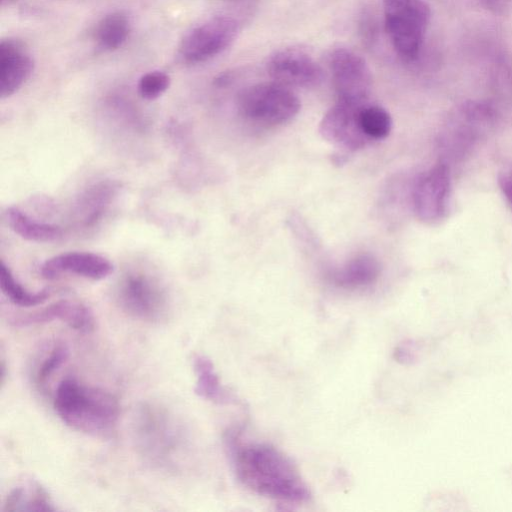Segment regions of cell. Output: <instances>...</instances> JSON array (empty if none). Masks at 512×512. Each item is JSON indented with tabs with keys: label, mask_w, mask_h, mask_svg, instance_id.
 Wrapping results in <instances>:
<instances>
[{
	"label": "cell",
	"mask_w": 512,
	"mask_h": 512,
	"mask_svg": "<svg viewBox=\"0 0 512 512\" xmlns=\"http://www.w3.org/2000/svg\"><path fill=\"white\" fill-rule=\"evenodd\" d=\"M225 451L236 479L247 489L275 500L301 503L310 490L297 466L275 446L243 439L235 428L224 434Z\"/></svg>",
	"instance_id": "obj_1"
},
{
	"label": "cell",
	"mask_w": 512,
	"mask_h": 512,
	"mask_svg": "<svg viewBox=\"0 0 512 512\" xmlns=\"http://www.w3.org/2000/svg\"><path fill=\"white\" fill-rule=\"evenodd\" d=\"M132 438L139 456L155 469L176 473L188 462L191 451L188 427L163 405L145 402L136 408Z\"/></svg>",
	"instance_id": "obj_2"
},
{
	"label": "cell",
	"mask_w": 512,
	"mask_h": 512,
	"mask_svg": "<svg viewBox=\"0 0 512 512\" xmlns=\"http://www.w3.org/2000/svg\"><path fill=\"white\" fill-rule=\"evenodd\" d=\"M53 406L67 426L94 437L110 435L120 417V405L113 394L75 378L58 384Z\"/></svg>",
	"instance_id": "obj_3"
},
{
	"label": "cell",
	"mask_w": 512,
	"mask_h": 512,
	"mask_svg": "<svg viewBox=\"0 0 512 512\" xmlns=\"http://www.w3.org/2000/svg\"><path fill=\"white\" fill-rule=\"evenodd\" d=\"M301 103L296 94L278 82L251 85L237 98V109L247 122L260 127L285 124L299 112Z\"/></svg>",
	"instance_id": "obj_4"
},
{
	"label": "cell",
	"mask_w": 512,
	"mask_h": 512,
	"mask_svg": "<svg viewBox=\"0 0 512 512\" xmlns=\"http://www.w3.org/2000/svg\"><path fill=\"white\" fill-rule=\"evenodd\" d=\"M385 29L400 57L414 60L422 47L430 19L424 0H383Z\"/></svg>",
	"instance_id": "obj_5"
},
{
	"label": "cell",
	"mask_w": 512,
	"mask_h": 512,
	"mask_svg": "<svg viewBox=\"0 0 512 512\" xmlns=\"http://www.w3.org/2000/svg\"><path fill=\"white\" fill-rule=\"evenodd\" d=\"M239 30L236 19L215 16L192 28L178 47V55L188 64L205 62L226 50Z\"/></svg>",
	"instance_id": "obj_6"
},
{
	"label": "cell",
	"mask_w": 512,
	"mask_h": 512,
	"mask_svg": "<svg viewBox=\"0 0 512 512\" xmlns=\"http://www.w3.org/2000/svg\"><path fill=\"white\" fill-rule=\"evenodd\" d=\"M328 63L337 100L368 103L372 75L366 61L349 48L337 47L330 52Z\"/></svg>",
	"instance_id": "obj_7"
},
{
	"label": "cell",
	"mask_w": 512,
	"mask_h": 512,
	"mask_svg": "<svg viewBox=\"0 0 512 512\" xmlns=\"http://www.w3.org/2000/svg\"><path fill=\"white\" fill-rule=\"evenodd\" d=\"M118 298L121 307L140 320L160 321L167 312L163 290L158 283L143 274L127 275L120 285Z\"/></svg>",
	"instance_id": "obj_8"
},
{
	"label": "cell",
	"mask_w": 512,
	"mask_h": 512,
	"mask_svg": "<svg viewBox=\"0 0 512 512\" xmlns=\"http://www.w3.org/2000/svg\"><path fill=\"white\" fill-rule=\"evenodd\" d=\"M267 71L275 82L287 87L314 88L324 79L319 63L307 51L297 47L274 52L268 59Z\"/></svg>",
	"instance_id": "obj_9"
},
{
	"label": "cell",
	"mask_w": 512,
	"mask_h": 512,
	"mask_svg": "<svg viewBox=\"0 0 512 512\" xmlns=\"http://www.w3.org/2000/svg\"><path fill=\"white\" fill-rule=\"evenodd\" d=\"M450 195L449 168L439 163L424 173L415 184L412 202L417 217L424 222L439 221L447 213Z\"/></svg>",
	"instance_id": "obj_10"
},
{
	"label": "cell",
	"mask_w": 512,
	"mask_h": 512,
	"mask_svg": "<svg viewBox=\"0 0 512 512\" xmlns=\"http://www.w3.org/2000/svg\"><path fill=\"white\" fill-rule=\"evenodd\" d=\"M363 105L337 100L319 124L321 136L347 152H355L367 146L371 142L362 133L358 123V111Z\"/></svg>",
	"instance_id": "obj_11"
},
{
	"label": "cell",
	"mask_w": 512,
	"mask_h": 512,
	"mask_svg": "<svg viewBox=\"0 0 512 512\" xmlns=\"http://www.w3.org/2000/svg\"><path fill=\"white\" fill-rule=\"evenodd\" d=\"M114 266L106 257L83 251L66 252L47 259L40 272L45 279H55L63 273H72L91 280L109 277Z\"/></svg>",
	"instance_id": "obj_12"
},
{
	"label": "cell",
	"mask_w": 512,
	"mask_h": 512,
	"mask_svg": "<svg viewBox=\"0 0 512 512\" xmlns=\"http://www.w3.org/2000/svg\"><path fill=\"white\" fill-rule=\"evenodd\" d=\"M34 60L24 43L15 38L0 42V96L7 98L16 93L30 78Z\"/></svg>",
	"instance_id": "obj_13"
},
{
	"label": "cell",
	"mask_w": 512,
	"mask_h": 512,
	"mask_svg": "<svg viewBox=\"0 0 512 512\" xmlns=\"http://www.w3.org/2000/svg\"><path fill=\"white\" fill-rule=\"evenodd\" d=\"M53 320H59L81 333L92 332L96 324L94 314L88 306L68 299L58 300L40 311L16 317L13 324L22 327Z\"/></svg>",
	"instance_id": "obj_14"
},
{
	"label": "cell",
	"mask_w": 512,
	"mask_h": 512,
	"mask_svg": "<svg viewBox=\"0 0 512 512\" xmlns=\"http://www.w3.org/2000/svg\"><path fill=\"white\" fill-rule=\"evenodd\" d=\"M379 274L378 261L371 255L361 254L336 269L330 278L339 288L355 290L370 286L378 279Z\"/></svg>",
	"instance_id": "obj_15"
},
{
	"label": "cell",
	"mask_w": 512,
	"mask_h": 512,
	"mask_svg": "<svg viewBox=\"0 0 512 512\" xmlns=\"http://www.w3.org/2000/svg\"><path fill=\"white\" fill-rule=\"evenodd\" d=\"M195 374V393L206 400L218 404H228L233 396L221 384L212 361L204 355H196L193 359Z\"/></svg>",
	"instance_id": "obj_16"
},
{
	"label": "cell",
	"mask_w": 512,
	"mask_h": 512,
	"mask_svg": "<svg viewBox=\"0 0 512 512\" xmlns=\"http://www.w3.org/2000/svg\"><path fill=\"white\" fill-rule=\"evenodd\" d=\"M5 217L10 229L28 241L53 242L63 235L59 226L34 220L14 206L6 209Z\"/></svg>",
	"instance_id": "obj_17"
},
{
	"label": "cell",
	"mask_w": 512,
	"mask_h": 512,
	"mask_svg": "<svg viewBox=\"0 0 512 512\" xmlns=\"http://www.w3.org/2000/svg\"><path fill=\"white\" fill-rule=\"evenodd\" d=\"M4 512L55 511L47 491L38 483L20 485L8 493L3 504Z\"/></svg>",
	"instance_id": "obj_18"
},
{
	"label": "cell",
	"mask_w": 512,
	"mask_h": 512,
	"mask_svg": "<svg viewBox=\"0 0 512 512\" xmlns=\"http://www.w3.org/2000/svg\"><path fill=\"white\" fill-rule=\"evenodd\" d=\"M130 33V21L121 11L104 16L96 27V40L104 50H116L127 40Z\"/></svg>",
	"instance_id": "obj_19"
},
{
	"label": "cell",
	"mask_w": 512,
	"mask_h": 512,
	"mask_svg": "<svg viewBox=\"0 0 512 512\" xmlns=\"http://www.w3.org/2000/svg\"><path fill=\"white\" fill-rule=\"evenodd\" d=\"M0 287L3 294L15 305L34 307L44 303L50 296V290L44 288L37 292L28 291L13 276L9 267L1 261Z\"/></svg>",
	"instance_id": "obj_20"
},
{
	"label": "cell",
	"mask_w": 512,
	"mask_h": 512,
	"mask_svg": "<svg viewBox=\"0 0 512 512\" xmlns=\"http://www.w3.org/2000/svg\"><path fill=\"white\" fill-rule=\"evenodd\" d=\"M358 123L362 133L371 143L385 139L392 129L390 114L383 107L369 103L360 107Z\"/></svg>",
	"instance_id": "obj_21"
},
{
	"label": "cell",
	"mask_w": 512,
	"mask_h": 512,
	"mask_svg": "<svg viewBox=\"0 0 512 512\" xmlns=\"http://www.w3.org/2000/svg\"><path fill=\"white\" fill-rule=\"evenodd\" d=\"M170 82L169 75L163 71L147 72L139 79L138 93L146 100H154L169 88Z\"/></svg>",
	"instance_id": "obj_22"
},
{
	"label": "cell",
	"mask_w": 512,
	"mask_h": 512,
	"mask_svg": "<svg viewBox=\"0 0 512 512\" xmlns=\"http://www.w3.org/2000/svg\"><path fill=\"white\" fill-rule=\"evenodd\" d=\"M68 357L69 348L66 344L58 343L55 345L49 354L44 358L37 370V382L41 385L46 383L51 375L67 361Z\"/></svg>",
	"instance_id": "obj_23"
},
{
	"label": "cell",
	"mask_w": 512,
	"mask_h": 512,
	"mask_svg": "<svg viewBox=\"0 0 512 512\" xmlns=\"http://www.w3.org/2000/svg\"><path fill=\"white\" fill-rule=\"evenodd\" d=\"M499 184L504 195L512 204V168L501 173L499 176Z\"/></svg>",
	"instance_id": "obj_24"
}]
</instances>
